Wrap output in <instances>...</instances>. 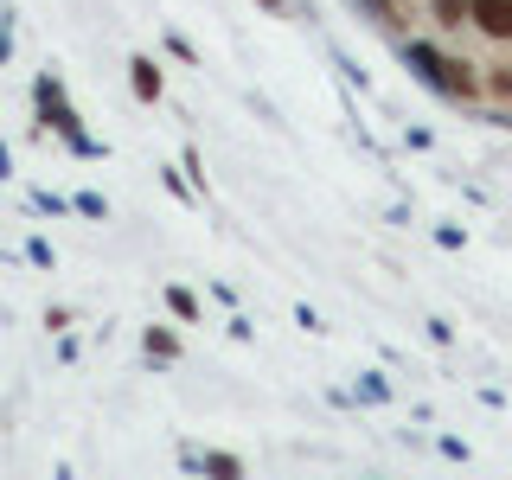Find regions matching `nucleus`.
<instances>
[{
	"mask_svg": "<svg viewBox=\"0 0 512 480\" xmlns=\"http://www.w3.org/2000/svg\"><path fill=\"white\" fill-rule=\"evenodd\" d=\"M474 32L493 45H512V0H474Z\"/></svg>",
	"mask_w": 512,
	"mask_h": 480,
	"instance_id": "obj_1",
	"label": "nucleus"
},
{
	"mask_svg": "<svg viewBox=\"0 0 512 480\" xmlns=\"http://www.w3.org/2000/svg\"><path fill=\"white\" fill-rule=\"evenodd\" d=\"M429 26L436 32H468L474 26V0H429Z\"/></svg>",
	"mask_w": 512,
	"mask_h": 480,
	"instance_id": "obj_2",
	"label": "nucleus"
},
{
	"mask_svg": "<svg viewBox=\"0 0 512 480\" xmlns=\"http://www.w3.org/2000/svg\"><path fill=\"white\" fill-rule=\"evenodd\" d=\"M128 84H135L141 103H154V96H160V64L148 52H135V58H128Z\"/></svg>",
	"mask_w": 512,
	"mask_h": 480,
	"instance_id": "obj_3",
	"label": "nucleus"
},
{
	"mask_svg": "<svg viewBox=\"0 0 512 480\" xmlns=\"http://www.w3.org/2000/svg\"><path fill=\"white\" fill-rule=\"evenodd\" d=\"M205 474L212 480H244V461L237 455H205Z\"/></svg>",
	"mask_w": 512,
	"mask_h": 480,
	"instance_id": "obj_4",
	"label": "nucleus"
},
{
	"mask_svg": "<svg viewBox=\"0 0 512 480\" xmlns=\"http://www.w3.org/2000/svg\"><path fill=\"white\" fill-rule=\"evenodd\" d=\"M487 96L512 103V64H487Z\"/></svg>",
	"mask_w": 512,
	"mask_h": 480,
	"instance_id": "obj_5",
	"label": "nucleus"
},
{
	"mask_svg": "<svg viewBox=\"0 0 512 480\" xmlns=\"http://www.w3.org/2000/svg\"><path fill=\"white\" fill-rule=\"evenodd\" d=\"M148 352H154V359H173V352H180V340H173L167 327H148Z\"/></svg>",
	"mask_w": 512,
	"mask_h": 480,
	"instance_id": "obj_6",
	"label": "nucleus"
},
{
	"mask_svg": "<svg viewBox=\"0 0 512 480\" xmlns=\"http://www.w3.org/2000/svg\"><path fill=\"white\" fill-rule=\"evenodd\" d=\"M167 301H173V314H180V320H199V301H192L186 288H167Z\"/></svg>",
	"mask_w": 512,
	"mask_h": 480,
	"instance_id": "obj_7",
	"label": "nucleus"
},
{
	"mask_svg": "<svg viewBox=\"0 0 512 480\" xmlns=\"http://www.w3.org/2000/svg\"><path fill=\"white\" fill-rule=\"evenodd\" d=\"M263 7H282V0H263Z\"/></svg>",
	"mask_w": 512,
	"mask_h": 480,
	"instance_id": "obj_8",
	"label": "nucleus"
}]
</instances>
